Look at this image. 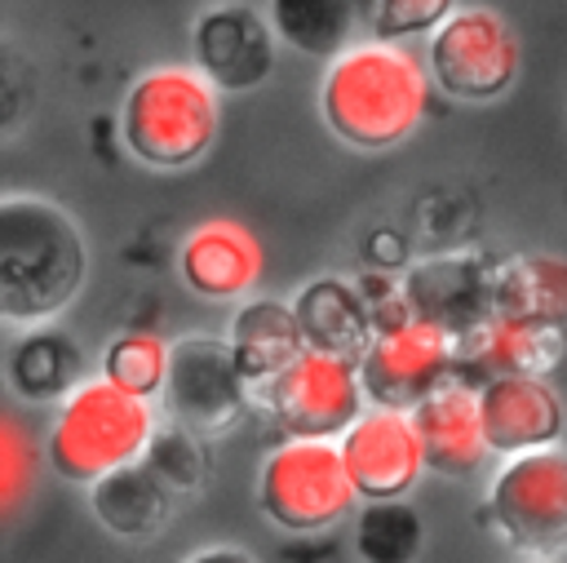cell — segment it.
<instances>
[{
	"instance_id": "cell-16",
	"label": "cell",
	"mask_w": 567,
	"mask_h": 563,
	"mask_svg": "<svg viewBox=\"0 0 567 563\" xmlns=\"http://www.w3.org/2000/svg\"><path fill=\"white\" fill-rule=\"evenodd\" d=\"M416 434H421V452H425V470L443 474V479H465L483 465L487 434H483V403H478V386H470L465 377L443 381L421 408H412Z\"/></svg>"
},
{
	"instance_id": "cell-7",
	"label": "cell",
	"mask_w": 567,
	"mask_h": 563,
	"mask_svg": "<svg viewBox=\"0 0 567 563\" xmlns=\"http://www.w3.org/2000/svg\"><path fill=\"white\" fill-rule=\"evenodd\" d=\"M257 399L288 439L323 443H341V434L368 412L359 364L323 350H301L270 386L257 390Z\"/></svg>"
},
{
	"instance_id": "cell-13",
	"label": "cell",
	"mask_w": 567,
	"mask_h": 563,
	"mask_svg": "<svg viewBox=\"0 0 567 563\" xmlns=\"http://www.w3.org/2000/svg\"><path fill=\"white\" fill-rule=\"evenodd\" d=\"M275 35L279 31L252 4H213L195 18L190 31L195 71H204L221 93L257 89L275 71Z\"/></svg>"
},
{
	"instance_id": "cell-5",
	"label": "cell",
	"mask_w": 567,
	"mask_h": 563,
	"mask_svg": "<svg viewBox=\"0 0 567 563\" xmlns=\"http://www.w3.org/2000/svg\"><path fill=\"white\" fill-rule=\"evenodd\" d=\"M354 483L341 457V443L323 439H284L279 448L266 452L257 470V510L292 532V536H315L337 528L354 510Z\"/></svg>"
},
{
	"instance_id": "cell-10",
	"label": "cell",
	"mask_w": 567,
	"mask_h": 563,
	"mask_svg": "<svg viewBox=\"0 0 567 563\" xmlns=\"http://www.w3.org/2000/svg\"><path fill=\"white\" fill-rule=\"evenodd\" d=\"M456 341L447 328L425 319H403L377 328L372 346L359 359V381L372 408L412 412L421 408L443 381L456 377Z\"/></svg>"
},
{
	"instance_id": "cell-18",
	"label": "cell",
	"mask_w": 567,
	"mask_h": 563,
	"mask_svg": "<svg viewBox=\"0 0 567 563\" xmlns=\"http://www.w3.org/2000/svg\"><path fill=\"white\" fill-rule=\"evenodd\" d=\"M292 310H297L306 350H323L359 364L377 337V315L368 310L363 293L337 275H315L310 284H301L292 297Z\"/></svg>"
},
{
	"instance_id": "cell-3",
	"label": "cell",
	"mask_w": 567,
	"mask_h": 563,
	"mask_svg": "<svg viewBox=\"0 0 567 563\" xmlns=\"http://www.w3.org/2000/svg\"><path fill=\"white\" fill-rule=\"evenodd\" d=\"M155 408L120 390L106 377L80 381L62 403L44 439V461L66 483H97L124 465H137L155 439Z\"/></svg>"
},
{
	"instance_id": "cell-27",
	"label": "cell",
	"mask_w": 567,
	"mask_h": 563,
	"mask_svg": "<svg viewBox=\"0 0 567 563\" xmlns=\"http://www.w3.org/2000/svg\"><path fill=\"white\" fill-rule=\"evenodd\" d=\"M456 13V0H372V31L377 40L403 35H434Z\"/></svg>"
},
{
	"instance_id": "cell-14",
	"label": "cell",
	"mask_w": 567,
	"mask_h": 563,
	"mask_svg": "<svg viewBox=\"0 0 567 563\" xmlns=\"http://www.w3.org/2000/svg\"><path fill=\"white\" fill-rule=\"evenodd\" d=\"M567 355V337L554 324L487 315L456 341V377L487 386L496 377H549Z\"/></svg>"
},
{
	"instance_id": "cell-23",
	"label": "cell",
	"mask_w": 567,
	"mask_h": 563,
	"mask_svg": "<svg viewBox=\"0 0 567 563\" xmlns=\"http://www.w3.org/2000/svg\"><path fill=\"white\" fill-rule=\"evenodd\" d=\"M270 27L310 58H341L354 31V0H270Z\"/></svg>"
},
{
	"instance_id": "cell-6",
	"label": "cell",
	"mask_w": 567,
	"mask_h": 563,
	"mask_svg": "<svg viewBox=\"0 0 567 563\" xmlns=\"http://www.w3.org/2000/svg\"><path fill=\"white\" fill-rule=\"evenodd\" d=\"M487 514L501 541L527 559L567 550V452L540 448L509 457L487 483Z\"/></svg>"
},
{
	"instance_id": "cell-12",
	"label": "cell",
	"mask_w": 567,
	"mask_h": 563,
	"mask_svg": "<svg viewBox=\"0 0 567 563\" xmlns=\"http://www.w3.org/2000/svg\"><path fill=\"white\" fill-rule=\"evenodd\" d=\"M341 457L363 501H403L425 474L416 421L394 408H368L341 434Z\"/></svg>"
},
{
	"instance_id": "cell-26",
	"label": "cell",
	"mask_w": 567,
	"mask_h": 563,
	"mask_svg": "<svg viewBox=\"0 0 567 563\" xmlns=\"http://www.w3.org/2000/svg\"><path fill=\"white\" fill-rule=\"evenodd\" d=\"M177 497L199 492L208 479V457H204V439L190 434L186 426H159L146 457H142Z\"/></svg>"
},
{
	"instance_id": "cell-4",
	"label": "cell",
	"mask_w": 567,
	"mask_h": 563,
	"mask_svg": "<svg viewBox=\"0 0 567 563\" xmlns=\"http://www.w3.org/2000/svg\"><path fill=\"white\" fill-rule=\"evenodd\" d=\"M217 120V89L204 71L155 66L128 89L120 133L133 160H142L146 168L177 173L208 155Z\"/></svg>"
},
{
	"instance_id": "cell-1",
	"label": "cell",
	"mask_w": 567,
	"mask_h": 563,
	"mask_svg": "<svg viewBox=\"0 0 567 563\" xmlns=\"http://www.w3.org/2000/svg\"><path fill=\"white\" fill-rule=\"evenodd\" d=\"M319 115L332 137L354 151H385L408 142L425 115V71L416 53L394 40L350 44L323 71Z\"/></svg>"
},
{
	"instance_id": "cell-29",
	"label": "cell",
	"mask_w": 567,
	"mask_h": 563,
	"mask_svg": "<svg viewBox=\"0 0 567 563\" xmlns=\"http://www.w3.org/2000/svg\"><path fill=\"white\" fill-rule=\"evenodd\" d=\"M186 563H257L248 550H235V545H213V550H199L190 554Z\"/></svg>"
},
{
	"instance_id": "cell-19",
	"label": "cell",
	"mask_w": 567,
	"mask_h": 563,
	"mask_svg": "<svg viewBox=\"0 0 567 563\" xmlns=\"http://www.w3.org/2000/svg\"><path fill=\"white\" fill-rule=\"evenodd\" d=\"M226 341H230L235 368H239V377L248 381L252 399H257L261 386H270V381L306 350L297 310H292V301H279V297H248V301L230 315Z\"/></svg>"
},
{
	"instance_id": "cell-21",
	"label": "cell",
	"mask_w": 567,
	"mask_h": 563,
	"mask_svg": "<svg viewBox=\"0 0 567 563\" xmlns=\"http://www.w3.org/2000/svg\"><path fill=\"white\" fill-rule=\"evenodd\" d=\"M80 372H84V359H80V346L58 332V328H31L22 332L9 355H4V381L18 399H31V403H49V399H66L75 386H80Z\"/></svg>"
},
{
	"instance_id": "cell-30",
	"label": "cell",
	"mask_w": 567,
	"mask_h": 563,
	"mask_svg": "<svg viewBox=\"0 0 567 563\" xmlns=\"http://www.w3.org/2000/svg\"><path fill=\"white\" fill-rule=\"evenodd\" d=\"M532 563H545V559H532Z\"/></svg>"
},
{
	"instance_id": "cell-17",
	"label": "cell",
	"mask_w": 567,
	"mask_h": 563,
	"mask_svg": "<svg viewBox=\"0 0 567 563\" xmlns=\"http://www.w3.org/2000/svg\"><path fill=\"white\" fill-rule=\"evenodd\" d=\"M177 275L208 301L244 297L261 279V244L239 222H204L177 248Z\"/></svg>"
},
{
	"instance_id": "cell-9",
	"label": "cell",
	"mask_w": 567,
	"mask_h": 563,
	"mask_svg": "<svg viewBox=\"0 0 567 563\" xmlns=\"http://www.w3.org/2000/svg\"><path fill=\"white\" fill-rule=\"evenodd\" d=\"M248 381L235 368L226 337H177L164 381V412L173 426H186L199 439H221L248 412Z\"/></svg>"
},
{
	"instance_id": "cell-20",
	"label": "cell",
	"mask_w": 567,
	"mask_h": 563,
	"mask_svg": "<svg viewBox=\"0 0 567 563\" xmlns=\"http://www.w3.org/2000/svg\"><path fill=\"white\" fill-rule=\"evenodd\" d=\"M173 497L177 492L146 461H137V465H124V470L97 479L89 488V510L106 532H115L124 541H151L173 519Z\"/></svg>"
},
{
	"instance_id": "cell-22",
	"label": "cell",
	"mask_w": 567,
	"mask_h": 563,
	"mask_svg": "<svg viewBox=\"0 0 567 563\" xmlns=\"http://www.w3.org/2000/svg\"><path fill=\"white\" fill-rule=\"evenodd\" d=\"M496 315L567 324V262L549 253H514L496 262Z\"/></svg>"
},
{
	"instance_id": "cell-2",
	"label": "cell",
	"mask_w": 567,
	"mask_h": 563,
	"mask_svg": "<svg viewBox=\"0 0 567 563\" xmlns=\"http://www.w3.org/2000/svg\"><path fill=\"white\" fill-rule=\"evenodd\" d=\"M89 270L80 226L49 199H0V315L40 324L71 306Z\"/></svg>"
},
{
	"instance_id": "cell-11",
	"label": "cell",
	"mask_w": 567,
	"mask_h": 563,
	"mask_svg": "<svg viewBox=\"0 0 567 563\" xmlns=\"http://www.w3.org/2000/svg\"><path fill=\"white\" fill-rule=\"evenodd\" d=\"M496 262L478 248H456L416 262L403 275V306L412 319L439 324L452 337H465L487 315H496Z\"/></svg>"
},
{
	"instance_id": "cell-24",
	"label": "cell",
	"mask_w": 567,
	"mask_h": 563,
	"mask_svg": "<svg viewBox=\"0 0 567 563\" xmlns=\"http://www.w3.org/2000/svg\"><path fill=\"white\" fill-rule=\"evenodd\" d=\"M425 550V523L408 501H363L354 514L359 563H416Z\"/></svg>"
},
{
	"instance_id": "cell-8",
	"label": "cell",
	"mask_w": 567,
	"mask_h": 563,
	"mask_svg": "<svg viewBox=\"0 0 567 563\" xmlns=\"http://www.w3.org/2000/svg\"><path fill=\"white\" fill-rule=\"evenodd\" d=\"M430 84L452 102H496L518 75V35L496 9H456L430 35Z\"/></svg>"
},
{
	"instance_id": "cell-25",
	"label": "cell",
	"mask_w": 567,
	"mask_h": 563,
	"mask_svg": "<svg viewBox=\"0 0 567 563\" xmlns=\"http://www.w3.org/2000/svg\"><path fill=\"white\" fill-rule=\"evenodd\" d=\"M168 359H173V346H164L155 332H120L106 341L102 377L137 399H155V395H164Z\"/></svg>"
},
{
	"instance_id": "cell-28",
	"label": "cell",
	"mask_w": 567,
	"mask_h": 563,
	"mask_svg": "<svg viewBox=\"0 0 567 563\" xmlns=\"http://www.w3.org/2000/svg\"><path fill=\"white\" fill-rule=\"evenodd\" d=\"M22 479H27V452H22V439H18V421L0 417V501H4V510L18 505Z\"/></svg>"
},
{
	"instance_id": "cell-15",
	"label": "cell",
	"mask_w": 567,
	"mask_h": 563,
	"mask_svg": "<svg viewBox=\"0 0 567 563\" xmlns=\"http://www.w3.org/2000/svg\"><path fill=\"white\" fill-rule=\"evenodd\" d=\"M483 403V434L496 457H523L540 448H558L567 412L558 390L545 377H496L478 386Z\"/></svg>"
}]
</instances>
